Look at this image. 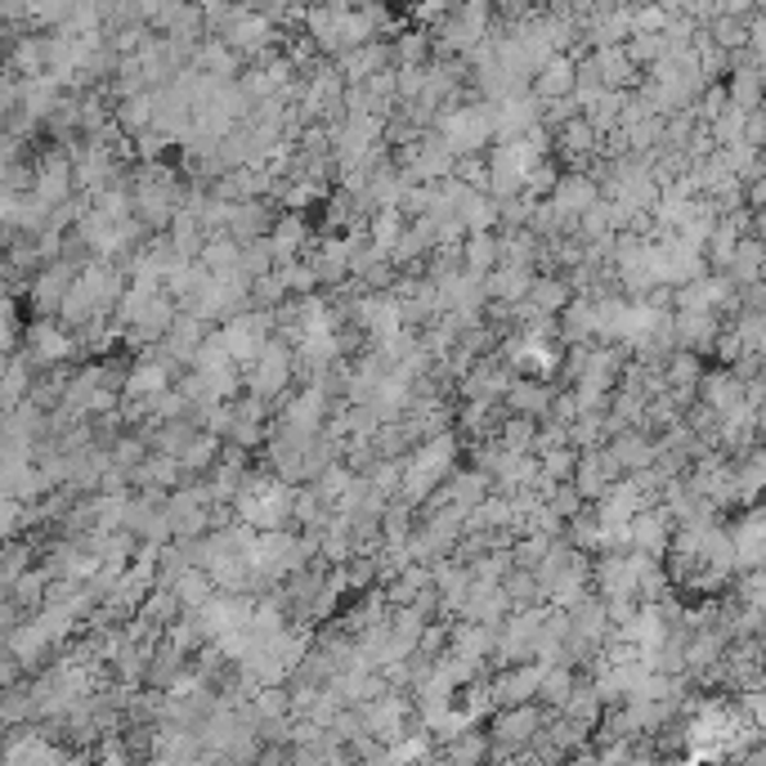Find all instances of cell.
<instances>
[{
	"label": "cell",
	"mask_w": 766,
	"mask_h": 766,
	"mask_svg": "<svg viewBox=\"0 0 766 766\" xmlns=\"http://www.w3.org/2000/svg\"><path fill=\"white\" fill-rule=\"evenodd\" d=\"M363 233L372 237V247H376L381 256H391V252L399 247V237L408 233V220H404V211H399V207H381V211H372V216H368Z\"/></svg>",
	"instance_id": "cell-11"
},
{
	"label": "cell",
	"mask_w": 766,
	"mask_h": 766,
	"mask_svg": "<svg viewBox=\"0 0 766 766\" xmlns=\"http://www.w3.org/2000/svg\"><path fill=\"white\" fill-rule=\"evenodd\" d=\"M579 462H583L579 449H560V453L543 457V480H547V485H573V475H579Z\"/></svg>",
	"instance_id": "cell-20"
},
{
	"label": "cell",
	"mask_w": 766,
	"mask_h": 766,
	"mask_svg": "<svg viewBox=\"0 0 766 766\" xmlns=\"http://www.w3.org/2000/svg\"><path fill=\"white\" fill-rule=\"evenodd\" d=\"M440 55V45H436V32L430 27H417L408 23L399 36H395V63L399 68H430Z\"/></svg>",
	"instance_id": "cell-7"
},
{
	"label": "cell",
	"mask_w": 766,
	"mask_h": 766,
	"mask_svg": "<svg viewBox=\"0 0 766 766\" xmlns=\"http://www.w3.org/2000/svg\"><path fill=\"white\" fill-rule=\"evenodd\" d=\"M113 121L126 139H139V135H149L158 130V94H135V100H121L113 108Z\"/></svg>",
	"instance_id": "cell-8"
},
{
	"label": "cell",
	"mask_w": 766,
	"mask_h": 766,
	"mask_svg": "<svg viewBox=\"0 0 766 766\" xmlns=\"http://www.w3.org/2000/svg\"><path fill=\"white\" fill-rule=\"evenodd\" d=\"M552 399H556V386H543V381H524V376H515L502 404H507V413H511V417H534V421H547Z\"/></svg>",
	"instance_id": "cell-5"
},
{
	"label": "cell",
	"mask_w": 766,
	"mask_h": 766,
	"mask_svg": "<svg viewBox=\"0 0 766 766\" xmlns=\"http://www.w3.org/2000/svg\"><path fill=\"white\" fill-rule=\"evenodd\" d=\"M63 766H90V757H85V753H72V757L63 762Z\"/></svg>",
	"instance_id": "cell-25"
},
{
	"label": "cell",
	"mask_w": 766,
	"mask_h": 766,
	"mask_svg": "<svg viewBox=\"0 0 766 766\" xmlns=\"http://www.w3.org/2000/svg\"><path fill=\"white\" fill-rule=\"evenodd\" d=\"M462 224H466L471 237H475V233H498V224H502V207H498V198L475 194V198L466 202V211H462Z\"/></svg>",
	"instance_id": "cell-18"
},
{
	"label": "cell",
	"mask_w": 766,
	"mask_h": 766,
	"mask_svg": "<svg viewBox=\"0 0 766 766\" xmlns=\"http://www.w3.org/2000/svg\"><path fill=\"white\" fill-rule=\"evenodd\" d=\"M543 722H547V708L543 704H530V708H502L494 722H489V740H494V757L507 762V757H524L530 744L543 735Z\"/></svg>",
	"instance_id": "cell-1"
},
{
	"label": "cell",
	"mask_w": 766,
	"mask_h": 766,
	"mask_svg": "<svg viewBox=\"0 0 766 766\" xmlns=\"http://www.w3.org/2000/svg\"><path fill=\"white\" fill-rule=\"evenodd\" d=\"M462 269L471 274V278H494L498 269H502V237L498 233H475V237H466V247H462Z\"/></svg>",
	"instance_id": "cell-6"
},
{
	"label": "cell",
	"mask_w": 766,
	"mask_h": 766,
	"mask_svg": "<svg viewBox=\"0 0 766 766\" xmlns=\"http://www.w3.org/2000/svg\"><path fill=\"white\" fill-rule=\"evenodd\" d=\"M573 489H579V494H583L592 507L610 498L614 480H610V475H605V466H601V453H583V462H579V475H573Z\"/></svg>",
	"instance_id": "cell-15"
},
{
	"label": "cell",
	"mask_w": 766,
	"mask_h": 766,
	"mask_svg": "<svg viewBox=\"0 0 766 766\" xmlns=\"http://www.w3.org/2000/svg\"><path fill=\"white\" fill-rule=\"evenodd\" d=\"M552 543H556V538H547V534H520V538L511 543V565H515V569L538 573L543 560L552 556Z\"/></svg>",
	"instance_id": "cell-19"
},
{
	"label": "cell",
	"mask_w": 766,
	"mask_h": 766,
	"mask_svg": "<svg viewBox=\"0 0 766 766\" xmlns=\"http://www.w3.org/2000/svg\"><path fill=\"white\" fill-rule=\"evenodd\" d=\"M573 94H579V59L552 55L534 77V100L552 108V104H573Z\"/></svg>",
	"instance_id": "cell-4"
},
{
	"label": "cell",
	"mask_w": 766,
	"mask_h": 766,
	"mask_svg": "<svg viewBox=\"0 0 766 766\" xmlns=\"http://www.w3.org/2000/svg\"><path fill=\"white\" fill-rule=\"evenodd\" d=\"M202 265H207V274H211V278H229V274L243 269V247H237L229 233L207 237V247H202Z\"/></svg>",
	"instance_id": "cell-14"
},
{
	"label": "cell",
	"mask_w": 766,
	"mask_h": 766,
	"mask_svg": "<svg viewBox=\"0 0 766 766\" xmlns=\"http://www.w3.org/2000/svg\"><path fill=\"white\" fill-rule=\"evenodd\" d=\"M301 260L314 269L323 292H341V287L355 278L350 274V237H314V247Z\"/></svg>",
	"instance_id": "cell-2"
},
{
	"label": "cell",
	"mask_w": 766,
	"mask_h": 766,
	"mask_svg": "<svg viewBox=\"0 0 766 766\" xmlns=\"http://www.w3.org/2000/svg\"><path fill=\"white\" fill-rule=\"evenodd\" d=\"M171 588H175V596H179L184 614H202V610H207V605L220 596V588H216V579H211L207 569H184Z\"/></svg>",
	"instance_id": "cell-10"
},
{
	"label": "cell",
	"mask_w": 766,
	"mask_h": 766,
	"mask_svg": "<svg viewBox=\"0 0 766 766\" xmlns=\"http://www.w3.org/2000/svg\"><path fill=\"white\" fill-rule=\"evenodd\" d=\"M573 301H579V297H573V287L565 282V278H556V274H538L534 278V292H530V305L543 314V318H560Z\"/></svg>",
	"instance_id": "cell-9"
},
{
	"label": "cell",
	"mask_w": 766,
	"mask_h": 766,
	"mask_svg": "<svg viewBox=\"0 0 766 766\" xmlns=\"http://www.w3.org/2000/svg\"><path fill=\"white\" fill-rule=\"evenodd\" d=\"M543 673H547V663H524V668H502V673H494L489 686H494L498 712L502 708H530V704H538Z\"/></svg>",
	"instance_id": "cell-3"
},
{
	"label": "cell",
	"mask_w": 766,
	"mask_h": 766,
	"mask_svg": "<svg viewBox=\"0 0 766 766\" xmlns=\"http://www.w3.org/2000/svg\"><path fill=\"white\" fill-rule=\"evenodd\" d=\"M753 237H757V243L766 247V211H757V216H753Z\"/></svg>",
	"instance_id": "cell-24"
},
{
	"label": "cell",
	"mask_w": 766,
	"mask_h": 766,
	"mask_svg": "<svg viewBox=\"0 0 766 766\" xmlns=\"http://www.w3.org/2000/svg\"><path fill=\"white\" fill-rule=\"evenodd\" d=\"M560 449H573V440H569V426H560V421H538L534 457H552V453H560Z\"/></svg>",
	"instance_id": "cell-21"
},
{
	"label": "cell",
	"mask_w": 766,
	"mask_h": 766,
	"mask_svg": "<svg viewBox=\"0 0 766 766\" xmlns=\"http://www.w3.org/2000/svg\"><path fill=\"white\" fill-rule=\"evenodd\" d=\"M744 708L753 712V722H757V727H766V686H757V690L744 699Z\"/></svg>",
	"instance_id": "cell-23"
},
{
	"label": "cell",
	"mask_w": 766,
	"mask_h": 766,
	"mask_svg": "<svg viewBox=\"0 0 766 766\" xmlns=\"http://www.w3.org/2000/svg\"><path fill=\"white\" fill-rule=\"evenodd\" d=\"M579 682H583V673H573V668H565V663H547L538 704H543L547 712H565V704L573 699V690H579Z\"/></svg>",
	"instance_id": "cell-12"
},
{
	"label": "cell",
	"mask_w": 766,
	"mask_h": 766,
	"mask_svg": "<svg viewBox=\"0 0 766 766\" xmlns=\"http://www.w3.org/2000/svg\"><path fill=\"white\" fill-rule=\"evenodd\" d=\"M534 440H538V421H534V417H507L502 430H498V444H502L511 457L534 453Z\"/></svg>",
	"instance_id": "cell-17"
},
{
	"label": "cell",
	"mask_w": 766,
	"mask_h": 766,
	"mask_svg": "<svg viewBox=\"0 0 766 766\" xmlns=\"http://www.w3.org/2000/svg\"><path fill=\"white\" fill-rule=\"evenodd\" d=\"M139 618H149L153 628H162V632H171L179 618H184V605H179V596H175V588H158L149 601H143V610H139Z\"/></svg>",
	"instance_id": "cell-16"
},
{
	"label": "cell",
	"mask_w": 766,
	"mask_h": 766,
	"mask_svg": "<svg viewBox=\"0 0 766 766\" xmlns=\"http://www.w3.org/2000/svg\"><path fill=\"white\" fill-rule=\"evenodd\" d=\"M502 592H507V601H511L515 614H520V610H543V605H547V588H543L538 573H530V569H511L507 579H502Z\"/></svg>",
	"instance_id": "cell-13"
},
{
	"label": "cell",
	"mask_w": 766,
	"mask_h": 766,
	"mask_svg": "<svg viewBox=\"0 0 766 766\" xmlns=\"http://www.w3.org/2000/svg\"><path fill=\"white\" fill-rule=\"evenodd\" d=\"M579 417H583V404H579V395H573V391H565V386H556V399H552V413H547V421L573 426Z\"/></svg>",
	"instance_id": "cell-22"
}]
</instances>
